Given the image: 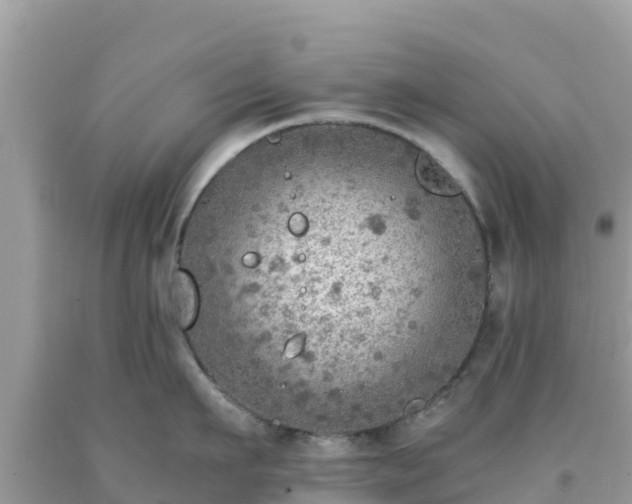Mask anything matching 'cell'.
<instances>
[{"label": "cell", "instance_id": "cell-1", "mask_svg": "<svg viewBox=\"0 0 632 504\" xmlns=\"http://www.w3.org/2000/svg\"><path fill=\"white\" fill-rule=\"evenodd\" d=\"M479 240L420 146L354 121L287 126L226 162L180 242L190 331L249 412L317 434L399 419L449 358Z\"/></svg>", "mask_w": 632, "mask_h": 504}, {"label": "cell", "instance_id": "cell-2", "mask_svg": "<svg viewBox=\"0 0 632 504\" xmlns=\"http://www.w3.org/2000/svg\"><path fill=\"white\" fill-rule=\"evenodd\" d=\"M173 302L176 318L180 326L186 331L192 326L196 318L198 295L193 280L183 270H180L174 277Z\"/></svg>", "mask_w": 632, "mask_h": 504}]
</instances>
